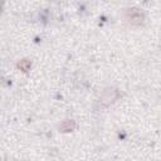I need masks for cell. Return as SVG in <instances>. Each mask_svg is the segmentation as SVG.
Wrapping results in <instances>:
<instances>
[{"label": "cell", "mask_w": 161, "mask_h": 161, "mask_svg": "<svg viewBox=\"0 0 161 161\" xmlns=\"http://www.w3.org/2000/svg\"><path fill=\"white\" fill-rule=\"evenodd\" d=\"M118 97V92L113 88H107L106 91H103L102 96H101V103L104 106H108L111 103H113Z\"/></svg>", "instance_id": "2"}, {"label": "cell", "mask_w": 161, "mask_h": 161, "mask_svg": "<svg viewBox=\"0 0 161 161\" xmlns=\"http://www.w3.org/2000/svg\"><path fill=\"white\" fill-rule=\"evenodd\" d=\"M74 128H75L74 121H64L59 127V130H62L63 132H69V131H73Z\"/></svg>", "instance_id": "3"}, {"label": "cell", "mask_w": 161, "mask_h": 161, "mask_svg": "<svg viewBox=\"0 0 161 161\" xmlns=\"http://www.w3.org/2000/svg\"><path fill=\"white\" fill-rule=\"evenodd\" d=\"M1 8H3V4L0 3V11H1Z\"/></svg>", "instance_id": "5"}, {"label": "cell", "mask_w": 161, "mask_h": 161, "mask_svg": "<svg viewBox=\"0 0 161 161\" xmlns=\"http://www.w3.org/2000/svg\"><path fill=\"white\" fill-rule=\"evenodd\" d=\"M18 67H19V68H21V70L26 72V70L30 68V62H28V60H21V62H19Z\"/></svg>", "instance_id": "4"}, {"label": "cell", "mask_w": 161, "mask_h": 161, "mask_svg": "<svg viewBox=\"0 0 161 161\" xmlns=\"http://www.w3.org/2000/svg\"><path fill=\"white\" fill-rule=\"evenodd\" d=\"M125 19L133 24V25H140L143 23V19H145V15L142 14V11H140L137 8H128L126 9L125 11Z\"/></svg>", "instance_id": "1"}]
</instances>
